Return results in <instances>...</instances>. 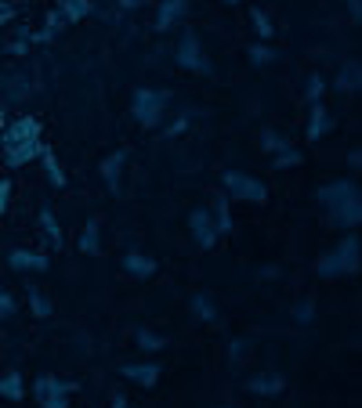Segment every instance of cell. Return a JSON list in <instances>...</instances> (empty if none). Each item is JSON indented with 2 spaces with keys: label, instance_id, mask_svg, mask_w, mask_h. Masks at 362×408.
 Returning a JSON list of instances; mask_svg holds the SVG:
<instances>
[{
  "label": "cell",
  "instance_id": "obj_1",
  "mask_svg": "<svg viewBox=\"0 0 362 408\" xmlns=\"http://www.w3.org/2000/svg\"><path fill=\"white\" fill-rule=\"evenodd\" d=\"M315 199L326 206L330 220L341 224V228H355V224L362 220V195H359L355 181H333V185H323Z\"/></svg>",
  "mask_w": 362,
  "mask_h": 408
},
{
  "label": "cell",
  "instance_id": "obj_2",
  "mask_svg": "<svg viewBox=\"0 0 362 408\" xmlns=\"http://www.w3.org/2000/svg\"><path fill=\"white\" fill-rule=\"evenodd\" d=\"M315 271L323 278H337V275H355L359 271V235H348L337 249H330L323 260L315 264Z\"/></svg>",
  "mask_w": 362,
  "mask_h": 408
},
{
  "label": "cell",
  "instance_id": "obj_3",
  "mask_svg": "<svg viewBox=\"0 0 362 408\" xmlns=\"http://www.w3.org/2000/svg\"><path fill=\"white\" fill-rule=\"evenodd\" d=\"M167 102H171V94L167 91H152V87H138L134 91V102H131V112H134V120L142 123V126H156L163 120V109Z\"/></svg>",
  "mask_w": 362,
  "mask_h": 408
},
{
  "label": "cell",
  "instance_id": "obj_4",
  "mask_svg": "<svg viewBox=\"0 0 362 408\" xmlns=\"http://www.w3.org/2000/svg\"><path fill=\"white\" fill-rule=\"evenodd\" d=\"M80 390V383H62L58 376H40L33 383V394H36V405L40 408H65L69 394Z\"/></svg>",
  "mask_w": 362,
  "mask_h": 408
},
{
  "label": "cell",
  "instance_id": "obj_5",
  "mask_svg": "<svg viewBox=\"0 0 362 408\" xmlns=\"http://www.w3.org/2000/svg\"><path fill=\"white\" fill-rule=\"evenodd\" d=\"M225 192L232 195V199H246V203H264V199H268V188H264L261 181L239 174V170L225 174Z\"/></svg>",
  "mask_w": 362,
  "mask_h": 408
},
{
  "label": "cell",
  "instance_id": "obj_6",
  "mask_svg": "<svg viewBox=\"0 0 362 408\" xmlns=\"http://www.w3.org/2000/svg\"><path fill=\"white\" fill-rule=\"evenodd\" d=\"M174 58H178L181 69H189V73H211V65H206V58H203V47H200L196 33H185V36H181Z\"/></svg>",
  "mask_w": 362,
  "mask_h": 408
},
{
  "label": "cell",
  "instance_id": "obj_7",
  "mask_svg": "<svg viewBox=\"0 0 362 408\" xmlns=\"http://www.w3.org/2000/svg\"><path fill=\"white\" fill-rule=\"evenodd\" d=\"M189 228H192V238H196V246H200V249H211V246L217 242V228H214L211 209H192Z\"/></svg>",
  "mask_w": 362,
  "mask_h": 408
},
{
  "label": "cell",
  "instance_id": "obj_8",
  "mask_svg": "<svg viewBox=\"0 0 362 408\" xmlns=\"http://www.w3.org/2000/svg\"><path fill=\"white\" fill-rule=\"evenodd\" d=\"M33 137H40V120H33V116H19L11 126H4V152L15 148V145L33 141Z\"/></svg>",
  "mask_w": 362,
  "mask_h": 408
},
{
  "label": "cell",
  "instance_id": "obj_9",
  "mask_svg": "<svg viewBox=\"0 0 362 408\" xmlns=\"http://www.w3.org/2000/svg\"><path fill=\"white\" fill-rule=\"evenodd\" d=\"M185 11H189V0H163L160 11H156V33L174 30V25L185 19Z\"/></svg>",
  "mask_w": 362,
  "mask_h": 408
},
{
  "label": "cell",
  "instance_id": "obj_10",
  "mask_svg": "<svg viewBox=\"0 0 362 408\" xmlns=\"http://www.w3.org/2000/svg\"><path fill=\"white\" fill-rule=\"evenodd\" d=\"M8 264H11V271H47L51 267L44 253H33V249H15L8 257Z\"/></svg>",
  "mask_w": 362,
  "mask_h": 408
},
{
  "label": "cell",
  "instance_id": "obj_11",
  "mask_svg": "<svg viewBox=\"0 0 362 408\" xmlns=\"http://www.w3.org/2000/svg\"><path fill=\"white\" fill-rule=\"evenodd\" d=\"M246 390L250 394H261V398H272V394H283L286 390V379L279 372H264V376L246 379Z\"/></svg>",
  "mask_w": 362,
  "mask_h": 408
},
{
  "label": "cell",
  "instance_id": "obj_12",
  "mask_svg": "<svg viewBox=\"0 0 362 408\" xmlns=\"http://www.w3.org/2000/svg\"><path fill=\"white\" fill-rule=\"evenodd\" d=\"M40 152H44V141H40V137H33V141H25V145L8 148V152H4V163H8V166H25V163L40 159Z\"/></svg>",
  "mask_w": 362,
  "mask_h": 408
},
{
  "label": "cell",
  "instance_id": "obj_13",
  "mask_svg": "<svg viewBox=\"0 0 362 408\" xmlns=\"http://www.w3.org/2000/svg\"><path fill=\"white\" fill-rule=\"evenodd\" d=\"M127 379H134L138 387H156V379H160V365L156 361H145V365H123L120 369Z\"/></svg>",
  "mask_w": 362,
  "mask_h": 408
},
{
  "label": "cell",
  "instance_id": "obj_14",
  "mask_svg": "<svg viewBox=\"0 0 362 408\" xmlns=\"http://www.w3.org/2000/svg\"><path fill=\"white\" fill-rule=\"evenodd\" d=\"M156 260L152 257H145V253H127V257H123V271L127 275H134V278H152L156 275Z\"/></svg>",
  "mask_w": 362,
  "mask_h": 408
},
{
  "label": "cell",
  "instance_id": "obj_15",
  "mask_svg": "<svg viewBox=\"0 0 362 408\" xmlns=\"http://www.w3.org/2000/svg\"><path fill=\"white\" fill-rule=\"evenodd\" d=\"M123 163H127V152H113L105 163H102V177H105V185H109V192L113 195H120V170H123Z\"/></svg>",
  "mask_w": 362,
  "mask_h": 408
},
{
  "label": "cell",
  "instance_id": "obj_16",
  "mask_svg": "<svg viewBox=\"0 0 362 408\" xmlns=\"http://www.w3.org/2000/svg\"><path fill=\"white\" fill-rule=\"evenodd\" d=\"M58 11H62L65 25H76L80 19H87L94 8H91V0H58Z\"/></svg>",
  "mask_w": 362,
  "mask_h": 408
},
{
  "label": "cell",
  "instance_id": "obj_17",
  "mask_svg": "<svg viewBox=\"0 0 362 408\" xmlns=\"http://www.w3.org/2000/svg\"><path fill=\"white\" fill-rule=\"evenodd\" d=\"M40 228H44V238L51 242V249H62V228H58V220H54V214H51V206H44L40 209Z\"/></svg>",
  "mask_w": 362,
  "mask_h": 408
},
{
  "label": "cell",
  "instance_id": "obj_18",
  "mask_svg": "<svg viewBox=\"0 0 362 408\" xmlns=\"http://www.w3.org/2000/svg\"><path fill=\"white\" fill-rule=\"evenodd\" d=\"M80 253H87V257H98L102 253V242H98V220H87L83 224V231H80Z\"/></svg>",
  "mask_w": 362,
  "mask_h": 408
},
{
  "label": "cell",
  "instance_id": "obj_19",
  "mask_svg": "<svg viewBox=\"0 0 362 408\" xmlns=\"http://www.w3.org/2000/svg\"><path fill=\"white\" fill-rule=\"evenodd\" d=\"M330 131V112L323 109V102H312V123H308V141H319Z\"/></svg>",
  "mask_w": 362,
  "mask_h": 408
},
{
  "label": "cell",
  "instance_id": "obj_20",
  "mask_svg": "<svg viewBox=\"0 0 362 408\" xmlns=\"http://www.w3.org/2000/svg\"><path fill=\"white\" fill-rule=\"evenodd\" d=\"M359 83H362V69H359V62H348L341 73H337V91L355 94V91H359Z\"/></svg>",
  "mask_w": 362,
  "mask_h": 408
},
{
  "label": "cell",
  "instance_id": "obj_21",
  "mask_svg": "<svg viewBox=\"0 0 362 408\" xmlns=\"http://www.w3.org/2000/svg\"><path fill=\"white\" fill-rule=\"evenodd\" d=\"M22 372H4L0 376V398H8V401H22Z\"/></svg>",
  "mask_w": 362,
  "mask_h": 408
},
{
  "label": "cell",
  "instance_id": "obj_22",
  "mask_svg": "<svg viewBox=\"0 0 362 408\" xmlns=\"http://www.w3.org/2000/svg\"><path fill=\"white\" fill-rule=\"evenodd\" d=\"M214 228H217V235H228L232 231V214H228V199L225 195H217L214 199Z\"/></svg>",
  "mask_w": 362,
  "mask_h": 408
},
{
  "label": "cell",
  "instance_id": "obj_23",
  "mask_svg": "<svg viewBox=\"0 0 362 408\" xmlns=\"http://www.w3.org/2000/svg\"><path fill=\"white\" fill-rule=\"evenodd\" d=\"M40 159H44V170H47V177H51V185L54 188H65V174H62V166H58V156L44 145V152H40Z\"/></svg>",
  "mask_w": 362,
  "mask_h": 408
},
{
  "label": "cell",
  "instance_id": "obj_24",
  "mask_svg": "<svg viewBox=\"0 0 362 408\" xmlns=\"http://www.w3.org/2000/svg\"><path fill=\"white\" fill-rule=\"evenodd\" d=\"M30 307L36 318H51V300L44 297V289L40 286H30Z\"/></svg>",
  "mask_w": 362,
  "mask_h": 408
},
{
  "label": "cell",
  "instance_id": "obj_25",
  "mask_svg": "<svg viewBox=\"0 0 362 408\" xmlns=\"http://www.w3.org/2000/svg\"><path fill=\"white\" fill-rule=\"evenodd\" d=\"M250 22H254V30H257V36H261V40H268V36H275V25H272V19H268V15H264V11H261V8H254V11H250Z\"/></svg>",
  "mask_w": 362,
  "mask_h": 408
},
{
  "label": "cell",
  "instance_id": "obj_26",
  "mask_svg": "<svg viewBox=\"0 0 362 408\" xmlns=\"http://www.w3.org/2000/svg\"><path fill=\"white\" fill-rule=\"evenodd\" d=\"M192 315H200V321H217V311H214V304L203 297H192Z\"/></svg>",
  "mask_w": 362,
  "mask_h": 408
},
{
  "label": "cell",
  "instance_id": "obj_27",
  "mask_svg": "<svg viewBox=\"0 0 362 408\" xmlns=\"http://www.w3.org/2000/svg\"><path fill=\"white\" fill-rule=\"evenodd\" d=\"M134 340H138V347H142V350H163V347H167L163 336L149 332V329H138V332H134Z\"/></svg>",
  "mask_w": 362,
  "mask_h": 408
},
{
  "label": "cell",
  "instance_id": "obj_28",
  "mask_svg": "<svg viewBox=\"0 0 362 408\" xmlns=\"http://www.w3.org/2000/svg\"><path fill=\"white\" fill-rule=\"evenodd\" d=\"M261 148L275 156V152H283V148H286V141H283V137L275 134V131H261Z\"/></svg>",
  "mask_w": 362,
  "mask_h": 408
},
{
  "label": "cell",
  "instance_id": "obj_29",
  "mask_svg": "<svg viewBox=\"0 0 362 408\" xmlns=\"http://www.w3.org/2000/svg\"><path fill=\"white\" fill-rule=\"evenodd\" d=\"M250 62H254V65H268L272 58H275V51L272 47H264V44H250Z\"/></svg>",
  "mask_w": 362,
  "mask_h": 408
},
{
  "label": "cell",
  "instance_id": "obj_30",
  "mask_svg": "<svg viewBox=\"0 0 362 408\" xmlns=\"http://www.w3.org/2000/svg\"><path fill=\"white\" fill-rule=\"evenodd\" d=\"M286 166H301V152H294V148L275 152V170H286Z\"/></svg>",
  "mask_w": 362,
  "mask_h": 408
},
{
  "label": "cell",
  "instance_id": "obj_31",
  "mask_svg": "<svg viewBox=\"0 0 362 408\" xmlns=\"http://www.w3.org/2000/svg\"><path fill=\"white\" fill-rule=\"evenodd\" d=\"M294 318L301 321V326H308V321L315 318V304H312V300H301V304L294 307Z\"/></svg>",
  "mask_w": 362,
  "mask_h": 408
},
{
  "label": "cell",
  "instance_id": "obj_32",
  "mask_svg": "<svg viewBox=\"0 0 362 408\" xmlns=\"http://www.w3.org/2000/svg\"><path fill=\"white\" fill-rule=\"evenodd\" d=\"M11 315H15V300H11L8 293L0 289V321H4V318H11Z\"/></svg>",
  "mask_w": 362,
  "mask_h": 408
},
{
  "label": "cell",
  "instance_id": "obj_33",
  "mask_svg": "<svg viewBox=\"0 0 362 408\" xmlns=\"http://www.w3.org/2000/svg\"><path fill=\"white\" fill-rule=\"evenodd\" d=\"M304 94H308V102H319V98H323V76H312Z\"/></svg>",
  "mask_w": 362,
  "mask_h": 408
},
{
  "label": "cell",
  "instance_id": "obj_34",
  "mask_svg": "<svg viewBox=\"0 0 362 408\" xmlns=\"http://www.w3.org/2000/svg\"><path fill=\"white\" fill-rule=\"evenodd\" d=\"M8 199H11V181H0V217L8 209Z\"/></svg>",
  "mask_w": 362,
  "mask_h": 408
},
{
  "label": "cell",
  "instance_id": "obj_35",
  "mask_svg": "<svg viewBox=\"0 0 362 408\" xmlns=\"http://www.w3.org/2000/svg\"><path fill=\"white\" fill-rule=\"evenodd\" d=\"M185 126H189V120H185V116H181V120H174L171 126H167V137H178L181 131H185Z\"/></svg>",
  "mask_w": 362,
  "mask_h": 408
},
{
  "label": "cell",
  "instance_id": "obj_36",
  "mask_svg": "<svg viewBox=\"0 0 362 408\" xmlns=\"http://www.w3.org/2000/svg\"><path fill=\"white\" fill-rule=\"evenodd\" d=\"M348 11H352V22L362 19V0H348Z\"/></svg>",
  "mask_w": 362,
  "mask_h": 408
},
{
  "label": "cell",
  "instance_id": "obj_37",
  "mask_svg": "<svg viewBox=\"0 0 362 408\" xmlns=\"http://www.w3.org/2000/svg\"><path fill=\"white\" fill-rule=\"evenodd\" d=\"M11 15H15V11H11V4H4V0H0V25H8Z\"/></svg>",
  "mask_w": 362,
  "mask_h": 408
},
{
  "label": "cell",
  "instance_id": "obj_38",
  "mask_svg": "<svg viewBox=\"0 0 362 408\" xmlns=\"http://www.w3.org/2000/svg\"><path fill=\"white\" fill-rule=\"evenodd\" d=\"M348 166H352V170H359V166H362V152H359V148L348 156Z\"/></svg>",
  "mask_w": 362,
  "mask_h": 408
},
{
  "label": "cell",
  "instance_id": "obj_39",
  "mask_svg": "<svg viewBox=\"0 0 362 408\" xmlns=\"http://www.w3.org/2000/svg\"><path fill=\"white\" fill-rule=\"evenodd\" d=\"M8 51H11V54H25V51H30V44H25V40H22V44H11Z\"/></svg>",
  "mask_w": 362,
  "mask_h": 408
},
{
  "label": "cell",
  "instance_id": "obj_40",
  "mask_svg": "<svg viewBox=\"0 0 362 408\" xmlns=\"http://www.w3.org/2000/svg\"><path fill=\"white\" fill-rule=\"evenodd\" d=\"M243 347H246V340H235V343H232V358H239V354H243Z\"/></svg>",
  "mask_w": 362,
  "mask_h": 408
},
{
  "label": "cell",
  "instance_id": "obj_41",
  "mask_svg": "<svg viewBox=\"0 0 362 408\" xmlns=\"http://www.w3.org/2000/svg\"><path fill=\"white\" fill-rule=\"evenodd\" d=\"M113 408H127V398H123V394H113Z\"/></svg>",
  "mask_w": 362,
  "mask_h": 408
},
{
  "label": "cell",
  "instance_id": "obj_42",
  "mask_svg": "<svg viewBox=\"0 0 362 408\" xmlns=\"http://www.w3.org/2000/svg\"><path fill=\"white\" fill-rule=\"evenodd\" d=\"M4 126H8V120H4V109H0V131H4Z\"/></svg>",
  "mask_w": 362,
  "mask_h": 408
},
{
  "label": "cell",
  "instance_id": "obj_43",
  "mask_svg": "<svg viewBox=\"0 0 362 408\" xmlns=\"http://www.w3.org/2000/svg\"><path fill=\"white\" fill-rule=\"evenodd\" d=\"M225 4H239V0H225Z\"/></svg>",
  "mask_w": 362,
  "mask_h": 408
}]
</instances>
